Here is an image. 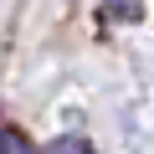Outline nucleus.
Returning <instances> with one entry per match:
<instances>
[{
    "label": "nucleus",
    "instance_id": "obj_1",
    "mask_svg": "<svg viewBox=\"0 0 154 154\" xmlns=\"http://www.w3.org/2000/svg\"><path fill=\"white\" fill-rule=\"evenodd\" d=\"M46 154H93V144H88V139H57Z\"/></svg>",
    "mask_w": 154,
    "mask_h": 154
},
{
    "label": "nucleus",
    "instance_id": "obj_2",
    "mask_svg": "<svg viewBox=\"0 0 154 154\" xmlns=\"http://www.w3.org/2000/svg\"><path fill=\"white\" fill-rule=\"evenodd\" d=\"M113 5V16H123V21H139V0H108Z\"/></svg>",
    "mask_w": 154,
    "mask_h": 154
}]
</instances>
